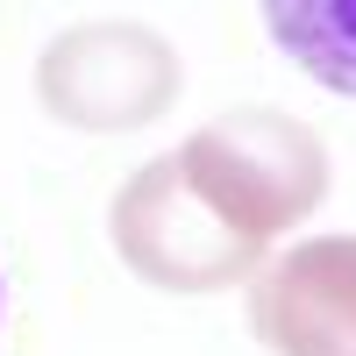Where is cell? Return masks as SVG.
I'll list each match as a JSON object with an SVG mask.
<instances>
[{"label":"cell","instance_id":"cell-2","mask_svg":"<svg viewBox=\"0 0 356 356\" xmlns=\"http://www.w3.org/2000/svg\"><path fill=\"white\" fill-rule=\"evenodd\" d=\"M43 93L65 122L86 129H122V122H150L171 93V57L150 29H79L43 57Z\"/></svg>","mask_w":356,"mask_h":356},{"label":"cell","instance_id":"cell-3","mask_svg":"<svg viewBox=\"0 0 356 356\" xmlns=\"http://www.w3.org/2000/svg\"><path fill=\"white\" fill-rule=\"evenodd\" d=\"M257 8L271 43L307 79L356 100V0H257Z\"/></svg>","mask_w":356,"mask_h":356},{"label":"cell","instance_id":"cell-1","mask_svg":"<svg viewBox=\"0 0 356 356\" xmlns=\"http://www.w3.org/2000/svg\"><path fill=\"white\" fill-rule=\"evenodd\" d=\"M235 136V150H221L214 136H200L193 150H178L193 186L214 193V207L243 228H278L292 207H307L321 193V150L307 129L292 122H271V114H243V122H221Z\"/></svg>","mask_w":356,"mask_h":356}]
</instances>
